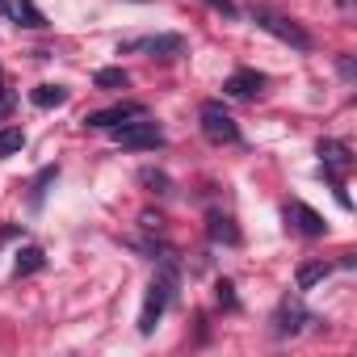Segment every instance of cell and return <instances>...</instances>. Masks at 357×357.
Instances as JSON below:
<instances>
[{
	"label": "cell",
	"instance_id": "cell-1",
	"mask_svg": "<svg viewBox=\"0 0 357 357\" xmlns=\"http://www.w3.org/2000/svg\"><path fill=\"white\" fill-rule=\"evenodd\" d=\"M172 286H176V273H172V269H160V273H155V282L147 286V298H143V311H139V332H143V336H151V332H155V324H160L164 307L172 303Z\"/></svg>",
	"mask_w": 357,
	"mask_h": 357
},
{
	"label": "cell",
	"instance_id": "cell-2",
	"mask_svg": "<svg viewBox=\"0 0 357 357\" xmlns=\"http://www.w3.org/2000/svg\"><path fill=\"white\" fill-rule=\"evenodd\" d=\"M114 143L126 147V151H155V147H164V130L155 122H147V114H143V118H130V122L114 126Z\"/></svg>",
	"mask_w": 357,
	"mask_h": 357
},
{
	"label": "cell",
	"instance_id": "cell-3",
	"mask_svg": "<svg viewBox=\"0 0 357 357\" xmlns=\"http://www.w3.org/2000/svg\"><path fill=\"white\" fill-rule=\"evenodd\" d=\"M252 22L261 26V30H269L273 38H282V43H290L294 51H311V34L303 30V26H294L290 17H282V13H273V9H252Z\"/></svg>",
	"mask_w": 357,
	"mask_h": 357
},
{
	"label": "cell",
	"instance_id": "cell-4",
	"mask_svg": "<svg viewBox=\"0 0 357 357\" xmlns=\"http://www.w3.org/2000/svg\"><path fill=\"white\" fill-rule=\"evenodd\" d=\"M198 118H202V135H206L211 143H240V126H236V118L223 109V101H202Z\"/></svg>",
	"mask_w": 357,
	"mask_h": 357
},
{
	"label": "cell",
	"instance_id": "cell-5",
	"mask_svg": "<svg viewBox=\"0 0 357 357\" xmlns=\"http://www.w3.org/2000/svg\"><path fill=\"white\" fill-rule=\"evenodd\" d=\"M307 324H311V311L303 307V298H282L278 303V311H273V332L278 336H298Z\"/></svg>",
	"mask_w": 357,
	"mask_h": 357
},
{
	"label": "cell",
	"instance_id": "cell-6",
	"mask_svg": "<svg viewBox=\"0 0 357 357\" xmlns=\"http://www.w3.org/2000/svg\"><path fill=\"white\" fill-rule=\"evenodd\" d=\"M143 114H147L143 101H122V105H109V109L89 114L84 126H93V130H114V126H122V122H130V118H143Z\"/></svg>",
	"mask_w": 357,
	"mask_h": 357
},
{
	"label": "cell",
	"instance_id": "cell-7",
	"mask_svg": "<svg viewBox=\"0 0 357 357\" xmlns=\"http://www.w3.org/2000/svg\"><path fill=\"white\" fill-rule=\"evenodd\" d=\"M286 223H290L298 236H307V240H319V236L328 231V223H324L307 202H286Z\"/></svg>",
	"mask_w": 357,
	"mask_h": 357
},
{
	"label": "cell",
	"instance_id": "cell-8",
	"mask_svg": "<svg viewBox=\"0 0 357 357\" xmlns=\"http://www.w3.org/2000/svg\"><path fill=\"white\" fill-rule=\"evenodd\" d=\"M126 51H147V55H160V59H172L185 51V38L181 34H155V38H135L126 43Z\"/></svg>",
	"mask_w": 357,
	"mask_h": 357
},
{
	"label": "cell",
	"instance_id": "cell-9",
	"mask_svg": "<svg viewBox=\"0 0 357 357\" xmlns=\"http://www.w3.org/2000/svg\"><path fill=\"white\" fill-rule=\"evenodd\" d=\"M265 89V76L257 72V68H236L227 80H223V93L227 97H257Z\"/></svg>",
	"mask_w": 357,
	"mask_h": 357
},
{
	"label": "cell",
	"instance_id": "cell-10",
	"mask_svg": "<svg viewBox=\"0 0 357 357\" xmlns=\"http://www.w3.org/2000/svg\"><path fill=\"white\" fill-rule=\"evenodd\" d=\"M0 9H5L9 22H17V26H26V30H43V26H47V13L34 5V0H5Z\"/></svg>",
	"mask_w": 357,
	"mask_h": 357
},
{
	"label": "cell",
	"instance_id": "cell-11",
	"mask_svg": "<svg viewBox=\"0 0 357 357\" xmlns=\"http://www.w3.org/2000/svg\"><path fill=\"white\" fill-rule=\"evenodd\" d=\"M319 160H324V168H332V172H344L349 164H353V151H349V143H340V139H319Z\"/></svg>",
	"mask_w": 357,
	"mask_h": 357
},
{
	"label": "cell",
	"instance_id": "cell-12",
	"mask_svg": "<svg viewBox=\"0 0 357 357\" xmlns=\"http://www.w3.org/2000/svg\"><path fill=\"white\" fill-rule=\"evenodd\" d=\"M30 101H34L38 109H55V105L68 101V89H63V84H38V89L30 93Z\"/></svg>",
	"mask_w": 357,
	"mask_h": 357
},
{
	"label": "cell",
	"instance_id": "cell-13",
	"mask_svg": "<svg viewBox=\"0 0 357 357\" xmlns=\"http://www.w3.org/2000/svg\"><path fill=\"white\" fill-rule=\"evenodd\" d=\"M211 240H223V244H240V227L231 215H211Z\"/></svg>",
	"mask_w": 357,
	"mask_h": 357
},
{
	"label": "cell",
	"instance_id": "cell-14",
	"mask_svg": "<svg viewBox=\"0 0 357 357\" xmlns=\"http://www.w3.org/2000/svg\"><path fill=\"white\" fill-rule=\"evenodd\" d=\"M328 273H332L328 261H307V265H298V278H294V282H298V290H311V286H319Z\"/></svg>",
	"mask_w": 357,
	"mask_h": 357
},
{
	"label": "cell",
	"instance_id": "cell-15",
	"mask_svg": "<svg viewBox=\"0 0 357 357\" xmlns=\"http://www.w3.org/2000/svg\"><path fill=\"white\" fill-rule=\"evenodd\" d=\"M26 147V130L22 126H5V130H0V160H5V155H17Z\"/></svg>",
	"mask_w": 357,
	"mask_h": 357
},
{
	"label": "cell",
	"instance_id": "cell-16",
	"mask_svg": "<svg viewBox=\"0 0 357 357\" xmlns=\"http://www.w3.org/2000/svg\"><path fill=\"white\" fill-rule=\"evenodd\" d=\"M47 265V257H43V248H34V244H26L22 252H17V273L26 278V273H38Z\"/></svg>",
	"mask_w": 357,
	"mask_h": 357
},
{
	"label": "cell",
	"instance_id": "cell-17",
	"mask_svg": "<svg viewBox=\"0 0 357 357\" xmlns=\"http://www.w3.org/2000/svg\"><path fill=\"white\" fill-rule=\"evenodd\" d=\"M93 84H97V89H126L130 76H126L122 68H101V72L93 76Z\"/></svg>",
	"mask_w": 357,
	"mask_h": 357
},
{
	"label": "cell",
	"instance_id": "cell-18",
	"mask_svg": "<svg viewBox=\"0 0 357 357\" xmlns=\"http://www.w3.org/2000/svg\"><path fill=\"white\" fill-rule=\"evenodd\" d=\"M139 181H143V185H151L155 194H168V176H164V172H155V168H143V172H139Z\"/></svg>",
	"mask_w": 357,
	"mask_h": 357
},
{
	"label": "cell",
	"instance_id": "cell-19",
	"mask_svg": "<svg viewBox=\"0 0 357 357\" xmlns=\"http://www.w3.org/2000/svg\"><path fill=\"white\" fill-rule=\"evenodd\" d=\"M55 172H59V168H43V176H38V181H34V194H30V202H34V206L43 202V194H47V185L55 181Z\"/></svg>",
	"mask_w": 357,
	"mask_h": 357
},
{
	"label": "cell",
	"instance_id": "cell-20",
	"mask_svg": "<svg viewBox=\"0 0 357 357\" xmlns=\"http://www.w3.org/2000/svg\"><path fill=\"white\" fill-rule=\"evenodd\" d=\"M13 105H17V97H13L9 89H0V118H5V114H9Z\"/></svg>",
	"mask_w": 357,
	"mask_h": 357
},
{
	"label": "cell",
	"instance_id": "cell-21",
	"mask_svg": "<svg viewBox=\"0 0 357 357\" xmlns=\"http://www.w3.org/2000/svg\"><path fill=\"white\" fill-rule=\"evenodd\" d=\"M219 303H227V307H236V294H231V282H219Z\"/></svg>",
	"mask_w": 357,
	"mask_h": 357
},
{
	"label": "cell",
	"instance_id": "cell-22",
	"mask_svg": "<svg viewBox=\"0 0 357 357\" xmlns=\"http://www.w3.org/2000/svg\"><path fill=\"white\" fill-rule=\"evenodd\" d=\"M211 5H215V9H223L227 17H236V5H231V0H211Z\"/></svg>",
	"mask_w": 357,
	"mask_h": 357
},
{
	"label": "cell",
	"instance_id": "cell-23",
	"mask_svg": "<svg viewBox=\"0 0 357 357\" xmlns=\"http://www.w3.org/2000/svg\"><path fill=\"white\" fill-rule=\"evenodd\" d=\"M0 5H5V0H0Z\"/></svg>",
	"mask_w": 357,
	"mask_h": 357
}]
</instances>
